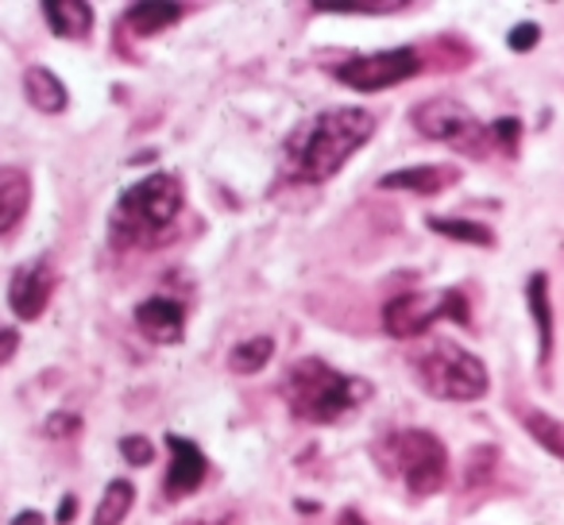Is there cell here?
I'll return each mask as SVG.
<instances>
[{
    "instance_id": "cell-6",
    "label": "cell",
    "mask_w": 564,
    "mask_h": 525,
    "mask_svg": "<svg viewBox=\"0 0 564 525\" xmlns=\"http://www.w3.org/2000/svg\"><path fill=\"white\" fill-rule=\"evenodd\" d=\"M410 120H414V128L425 140L448 143V147L460 151V155L484 158L487 151H491V132H487V124H479L476 112H471L468 105L453 101V97H430V101H422L410 112Z\"/></svg>"
},
{
    "instance_id": "cell-30",
    "label": "cell",
    "mask_w": 564,
    "mask_h": 525,
    "mask_svg": "<svg viewBox=\"0 0 564 525\" xmlns=\"http://www.w3.org/2000/svg\"><path fill=\"white\" fill-rule=\"evenodd\" d=\"M12 525H43L40 510H20L17 517H12Z\"/></svg>"
},
{
    "instance_id": "cell-5",
    "label": "cell",
    "mask_w": 564,
    "mask_h": 525,
    "mask_svg": "<svg viewBox=\"0 0 564 525\" xmlns=\"http://www.w3.org/2000/svg\"><path fill=\"white\" fill-rule=\"evenodd\" d=\"M414 371L425 394L445 402H479L487 394V386H491L484 360L471 356L468 348L453 344V340H437L430 352L417 356Z\"/></svg>"
},
{
    "instance_id": "cell-1",
    "label": "cell",
    "mask_w": 564,
    "mask_h": 525,
    "mask_svg": "<svg viewBox=\"0 0 564 525\" xmlns=\"http://www.w3.org/2000/svg\"><path fill=\"white\" fill-rule=\"evenodd\" d=\"M379 120L368 109H329L294 128L286 140V166L306 182H329L364 143L376 135Z\"/></svg>"
},
{
    "instance_id": "cell-24",
    "label": "cell",
    "mask_w": 564,
    "mask_h": 525,
    "mask_svg": "<svg viewBox=\"0 0 564 525\" xmlns=\"http://www.w3.org/2000/svg\"><path fill=\"white\" fill-rule=\"evenodd\" d=\"M487 132H491V147H502L507 155H514V151H518V140H522V124H518L514 117L495 120Z\"/></svg>"
},
{
    "instance_id": "cell-15",
    "label": "cell",
    "mask_w": 564,
    "mask_h": 525,
    "mask_svg": "<svg viewBox=\"0 0 564 525\" xmlns=\"http://www.w3.org/2000/svg\"><path fill=\"white\" fill-rule=\"evenodd\" d=\"M43 20L58 40H86L94 28V9L86 0H47L43 4Z\"/></svg>"
},
{
    "instance_id": "cell-17",
    "label": "cell",
    "mask_w": 564,
    "mask_h": 525,
    "mask_svg": "<svg viewBox=\"0 0 564 525\" xmlns=\"http://www.w3.org/2000/svg\"><path fill=\"white\" fill-rule=\"evenodd\" d=\"M186 17V9L182 4H132V9L124 12V28L132 35H159L166 32L171 24H178V20Z\"/></svg>"
},
{
    "instance_id": "cell-3",
    "label": "cell",
    "mask_w": 564,
    "mask_h": 525,
    "mask_svg": "<svg viewBox=\"0 0 564 525\" xmlns=\"http://www.w3.org/2000/svg\"><path fill=\"white\" fill-rule=\"evenodd\" d=\"M282 398H286V409L299 422L333 425L371 398V383L345 375V371H333L317 356H306V360L291 363L282 375Z\"/></svg>"
},
{
    "instance_id": "cell-27",
    "label": "cell",
    "mask_w": 564,
    "mask_h": 525,
    "mask_svg": "<svg viewBox=\"0 0 564 525\" xmlns=\"http://www.w3.org/2000/svg\"><path fill=\"white\" fill-rule=\"evenodd\" d=\"M78 429H82L78 414H51L47 425H43V433H47V437H74Z\"/></svg>"
},
{
    "instance_id": "cell-23",
    "label": "cell",
    "mask_w": 564,
    "mask_h": 525,
    "mask_svg": "<svg viewBox=\"0 0 564 525\" xmlns=\"http://www.w3.org/2000/svg\"><path fill=\"white\" fill-rule=\"evenodd\" d=\"M495 460H499V452H495L491 445H479L476 452L468 456V468H464V483H468V486L487 483V479H491Z\"/></svg>"
},
{
    "instance_id": "cell-31",
    "label": "cell",
    "mask_w": 564,
    "mask_h": 525,
    "mask_svg": "<svg viewBox=\"0 0 564 525\" xmlns=\"http://www.w3.org/2000/svg\"><path fill=\"white\" fill-rule=\"evenodd\" d=\"M337 525H368V522H364V517L356 514V510H345V514L337 517Z\"/></svg>"
},
{
    "instance_id": "cell-16",
    "label": "cell",
    "mask_w": 564,
    "mask_h": 525,
    "mask_svg": "<svg viewBox=\"0 0 564 525\" xmlns=\"http://www.w3.org/2000/svg\"><path fill=\"white\" fill-rule=\"evenodd\" d=\"M24 94L35 105V112H43V117H58V112H66V101H70L58 74H51L47 66H32L24 74Z\"/></svg>"
},
{
    "instance_id": "cell-10",
    "label": "cell",
    "mask_w": 564,
    "mask_h": 525,
    "mask_svg": "<svg viewBox=\"0 0 564 525\" xmlns=\"http://www.w3.org/2000/svg\"><path fill=\"white\" fill-rule=\"evenodd\" d=\"M166 448H171V468H166V479H163V494L171 502L189 499V494L202 486L205 471H209V460H205V452L194 440L178 437V433L166 437Z\"/></svg>"
},
{
    "instance_id": "cell-26",
    "label": "cell",
    "mask_w": 564,
    "mask_h": 525,
    "mask_svg": "<svg viewBox=\"0 0 564 525\" xmlns=\"http://www.w3.org/2000/svg\"><path fill=\"white\" fill-rule=\"evenodd\" d=\"M538 40H541V28L533 24V20H525V24L510 28V35H507L510 51H518V55H525V51H533V47H538Z\"/></svg>"
},
{
    "instance_id": "cell-18",
    "label": "cell",
    "mask_w": 564,
    "mask_h": 525,
    "mask_svg": "<svg viewBox=\"0 0 564 525\" xmlns=\"http://www.w3.org/2000/svg\"><path fill=\"white\" fill-rule=\"evenodd\" d=\"M135 506V486L128 479H109L105 486L101 502H97V514H94V525H120Z\"/></svg>"
},
{
    "instance_id": "cell-25",
    "label": "cell",
    "mask_w": 564,
    "mask_h": 525,
    "mask_svg": "<svg viewBox=\"0 0 564 525\" xmlns=\"http://www.w3.org/2000/svg\"><path fill=\"white\" fill-rule=\"evenodd\" d=\"M120 456H124L132 468H148V463L155 460V445H151L148 437H124L120 440Z\"/></svg>"
},
{
    "instance_id": "cell-14",
    "label": "cell",
    "mask_w": 564,
    "mask_h": 525,
    "mask_svg": "<svg viewBox=\"0 0 564 525\" xmlns=\"http://www.w3.org/2000/svg\"><path fill=\"white\" fill-rule=\"evenodd\" d=\"M525 309L533 317V329H538V344H541V368L553 360V302H549V275H530L525 283Z\"/></svg>"
},
{
    "instance_id": "cell-20",
    "label": "cell",
    "mask_w": 564,
    "mask_h": 525,
    "mask_svg": "<svg viewBox=\"0 0 564 525\" xmlns=\"http://www.w3.org/2000/svg\"><path fill=\"white\" fill-rule=\"evenodd\" d=\"M271 360H274V340L271 337L240 340V344L228 352V368H232L236 375H256V371H263Z\"/></svg>"
},
{
    "instance_id": "cell-19",
    "label": "cell",
    "mask_w": 564,
    "mask_h": 525,
    "mask_svg": "<svg viewBox=\"0 0 564 525\" xmlns=\"http://www.w3.org/2000/svg\"><path fill=\"white\" fill-rule=\"evenodd\" d=\"M430 225V232L437 236H448V240L456 243H476V248H495V236L487 225H479V220H460V217H430L425 220Z\"/></svg>"
},
{
    "instance_id": "cell-9",
    "label": "cell",
    "mask_w": 564,
    "mask_h": 525,
    "mask_svg": "<svg viewBox=\"0 0 564 525\" xmlns=\"http://www.w3.org/2000/svg\"><path fill=\"white\" fill-rule=\"evenodd\" d=\"M55 283H58V275H55V267H51L47 255L32 259V263H20L17 275H12V283H9L12 314H17L20 321H35V317H43L51 294H55Z\"/></svg>"
},
{
    "instance_id": "cell-12",
    "label": "cell",
    "mask_w": 564,
    "mask_h": 525,
    "mask_svg": "<svg viewBox=\"0 0 564 525\" xmlns=\"http://www.w3.org/2000/svg\"><path fill=\"white\" fill-rule=\"evenodd\" d=\"M460 182V171L448 163H422V166H402L379 178V189H410V194L437 197Z\"/></svg>"
},
{
    "instance_id": "cell-13",
    "label": "cell",
    "mask_w": 564,
    "mask_h": 525,
    "mask_svg": "<svg viewBox=\"0 0 564 525\" xmlns=\"http://www.w3.org/2000/svg\"><path fill=\"white\" fill-rule=\"evenodd\" d=\"M32 205V178L24 166H0V236L24 220Z\"/></svg>"
},
{
    "instance_id": "cell-21",
    "label": "cell",
    "mask_w": 564,
    "mask_h": 525,
    "mask_svg": "<svg viewBox=\"0 0 564 525\" xmlns=\"http://www.w3.org/2000/svg\"><path fill=\"white\" fill-rule=\"evenodd\" d=\"M525 433H530L533 440H538L541 448H545L549 456H556V460H564V422L553 414H545V409H530V414L522 417Z\"/></svg>"
},
{
    "instance_id": "cell-7",
    "label": "cell",
    "mask_w": 564,
    "mask_h": 525,
    "mask_svg": "<svg viewBox=\"0 0 564 525\" xmlns=\"http://www.w3.org/2000/svg\"><path fill=\"white\" fill-rule=\"evenodd\" d=\"M433 321L471 325V306L464 291H430V294H399L383 306V329L394 340H410L430 332Z\"/></svg>"
},
{
    "instance_id": "cell-29",
    "label": "cell",
    "mask_w": 564,
    "mask_h": 525,
    "mask_svg": "<svg viewBox=\"0 0 564 525\" xmlns=\"http://www.w3.org/2000/svg\"><path fill=\"white\" fill-rule=\"evenodd\" d=\"M74 510H78V499H74V494H66V499L58 502L55 522H58V525H70V522H74Z\"/></svg>"
},
{
    "instance_id": "cell-28",
    "label": "cell",
    "mask_w": 564,
    "mask_h": 525,
    "mask_svg": "<svg viewBox=\"0 0 564 525\" xmlns=\"http://www.w3.org/2000/svg\"><path fill=\"white\" fill-rule=\"evenodd\" d=\"M17 348H20V332L0 325V363H9L17 356Z\"/></svg>"
},
{
    "instance_id": "cell-2",
    "label": "cell",
    "mask_w": 564,
    "mask_h": 525,
    "mask_svg": "<svg viewBox=\"0 0 564 525\" xmlns=\"http://www.w3.org/2000/svg\"><path fill=\"white\" fill-rule=\"evenodd\" d=\"M182 212V182L174 174H148L117 197L109 217V236L117 251L155 248Z\"/></svg>"
},
{
    "instance_id": "cell-22",
    "label": "cell",
    "mask_w": 564,
    "mask_h": 525,
    "mask_svg": "<svg viewBox=\"0 0 564 525\" xmlns=\"http://www.w3.org/2000/svg\"><path fill=\"white\" fill-rule=\"evenodd\" d=\"M317 12H364V17H379V12H402V0H314Z\"/></svg>"
},
{
    "instance_id": "cell-11",
    "label": "cell",
    "mask_w": 564,
    "mask_h": 525,
    "mask_svg": "<svg viewBox=\"0 0 564 525\" xmlns=\"http://www.w3.org/2000/svg\"><path fill=\"white\" fill-rule=\"evenodd\" d=\"M135 329L155 344H178L186 329V306L174 298H148L135 306Z\"/></svg>"
},
{
    "instance_id": "cell-4",
    "label": "cell",
    "mask_w": 564,
    "mask_h": 525,
    "mask_svg": "<svg viewBox=\"0 0 564 525\" xmlns=\"http://www.w3.org/2000/svg\"><path fill=\"white\" fill-rule=\"evenodd\" d=\"M383 468L406 483L414 499H430L445 486L448 479V452L433 433L425 429H399L379 448Z\"/></svg>"
},
{
    "instance_id": "cell-8",
    "label": "cell",
    "mask_w": 564,
    "mask_h": 525,
    "mask_svg": "<svg viewBox=\"0 0 564 525\" xmlns=\"http://www.w3.org/2000/svg\"><path fill=\"white\" fill-rule=\"evenodd\" d=\"M422 70V55L414 47H394V51H376V55L348 58L337 66V81L356 94H376V89H391L399 81L414 78Z\"/></svg>"
}]
</instances>
